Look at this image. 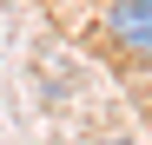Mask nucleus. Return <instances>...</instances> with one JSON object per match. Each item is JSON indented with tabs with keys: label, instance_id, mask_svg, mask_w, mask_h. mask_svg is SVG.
Returning <instances> with one entry per match:
<instances>
[{
	"label": "nucleus",
	"instance_id": "f257e3e1",
	"mask_svg": "<svg viewBox=\"0 0 152 145\" xmlns=\"http://www.w3.org/2000/svg\"><path fill=\"white\" fill-rule=\"evenodd\" d=\"M132 7H139V13H152V0H132Z\"/></svg>",
	"mask_w": 152,
	"mask_h": 145
}]
</instances>
